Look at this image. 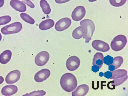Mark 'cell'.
Here are the masks:
<instances>
[{"mask_svg":"<svg viewBox=\"0 0 128 96\" xmlns=\"http://www.w3.org/2000/svg\"><path fill=\"white\" fill-rule=\"evenodd\" d=\"M4 3V0H0V8L2 7Z\"/></svg>","mask_w":128,"mask_h":96,"instance_id":"cell-33","label":"cell"},{"mask_svg":"<svg viewBox=\"0 0 128 96\" xmlns=\"http://www.w3.org/2000/svg\"><path fill=\"white\" fill-rule=\"evenodd\" d=\"M20 72L18 70H15L10 72L7 75L5 81L7 84H13L17 82L20 79Z\"/></svg>","mask_w":128,"mask_h":96,"instance_id":"cell-10","label":"cell"},{"mask_svg":"<svg viewBox=\"0 0 128 96\" xmlns=\"http://www.w3.org/2000/svg\"><path fill=\"white\" fill-rule=\"evenodd\" d=\"M17 86L14 85H8L3 87L2 89L1 92L3 95L10 96L16 93L17 92Z\"/></svg>","mask_w":128,"mask_h":96,"instance_id":"cell-14","label":"cell"},{"mask_svg":"<svg viewBox=\"0 0 128 96\" xmlns=\"http://www.w3.org/2000/svg\"><path fill=\"white\" fill-rule=\"evenodd\" d=\"M89 90L88 86L86 84L78 86L76 90L72 92V96H84L88 93Z\"/></svg>","mask_w":128,"mask_h":96,"instance_id":"cell-12","label":"cell"},{"mask_svg":"<svg viewBox=\"0 0 128 96\" xmlns=\"http://www.w3.org/2000/svg\"><path fill=\"white\" fill-rule=\"evenodd\" d=\"M128 75H126L125 76L121 78L114 79L112 81L108 83H111L112 86L114 87L119 86L126 80L128 79Z\"/></svg>","mask_w":128,"mask_h":96,"instance_id":"cell-21","label":"cell"},{"mask_svg":"<svg viewBox=\"0 0 128 96\" xmlns=\"http://www.w3.org/2000/svg\"><path fill=\"white\" fill-rule=\"evenodd\" d=\"M22 28V24L20 22H16L3 27L1 31L4 34H8L18 33Z\"/></svg>","mask_w":128,"mask_h":96,"instance_id":"cell-4","label":"cell"},{"mask_svg":"<svg viewBox=\"0 0 128 96\" xmlns=\"http://www.w3.org/2000/svg\"><path fill=\"white\" fill-rule=\"evenodd\" d=\"M12 56V53L10 50H5L0 55V62L3 64L7 63L10 60Z\"/></svg>","mask_w":128,"mask_h":96,"instance_id":"cell-15","label":"cell"},{"mask_svg":"<svg viewBox=\"0 0 128 96\" xmlns=\"http://www.w3.org/2000/svg\"><path fill=\"white\" fill-rule=\"evenodd\" d=\"M60 84L62 88L65 91L70 92L74 90L77 85V79L72 74L66 73L61 77Z\"/></svg>","mask_w":128,"mask_h":96,"instance_id":"cell-1","label":"cell"},{"mask_svg":"<svg viewBox=\"0 0 128 96\" xmlns=\"http://www.w3.org/2000/svg\"><path fill=\"white\" fill-rule=\"evenodd\" d=\"M99 67L98 66L94 64L92 66V70L94 72H96L99 70Z\"/></svg>","mask_w":128,"mask_h":96,"instance_id":"cell-30","label":"cell"},{"mask_svg":"<svg viewBox=\"0 0 128 96\" xmlns=\"http://www.w3.org/2000/svg\"><path fill=\"white\" fill-rule=\"evenodd\" d=\"M80 24L84 28L86 31L85 35L83 36L85 39L86 43L89 42L91 40V37L95 29V26L92 21L89 19H85L80 22Z\"/></svg>","mask_w":128,"mask_h":96,"instance_id":"cell-2","label":"cell"},{"mask_svg":"<svg viewBox=\"0 0 128 96\" xmlns=\"http://www.w3.org/2000/svg\"><path fill=\"white\" fill-rule=\"evenodd\" d=\"M103 58L102 54L100 52L96 53L92 59V65H96L99 66L100 69L103 64Z\"/></svg>","mask_w":128,"mask_h":96,"instance_id":"cell-18","label":"cell"},{"mask_svg":"<svg viewBox=\"0 0 128 96\" xmlns=\"http://www.w3.org/2000/svg\"><path fill=\"white\" fill-rule=\"evenodd\" d=\"M127 0H109L110 4L113 6L119 7L123 5Z\"/></svg>","mask_w":128,"mask_h":96,"instance_id":"cell-24","label":"cell"},{"mask_svg":"<svg viewBox=\"0 0 128 96\" xmlns=\"http://www.w3.org/2000/svg\"><path fill=\"white\" fill-rule=\"evenodd\" d=\"M2 38V35L0 33V41L1 40Z\"/></svg>","mask_w":128,"mask_h":96,"instance_id":"cell-37","label":"cell"},{"mask_svg":"<svg viewBox=\"0 0 128 96\" xmlns=\"http://www.w3.org/2000/svg\"><path fill=\"white\" fill-rule=\"evenodd\" d=\"M49 58V54L47 52L42 51L36 56L35 58V62L38 66H42L47 63Z\"/></svg>","mask_w":128,"mask_h":96,"instance_id":"cell-5","label":"cell"},{"mask_svg":"<svg viewBox=\"0 0 128 96\" xmlns=\"http://www.w3.org/2000/svg\"><path fill=\"white\" fill-rule=\"evenodd\" d=\"M110 79H116L123 77L127 75V71L124 69H118L112 71Z\"/></svg>","mask_w":128,"mask_h":96,"instance_id":"cell-19","label":"cell"},{"mask_svg":"<svg viewBox=\"0 0 128 96\" xmlns=\"http://www.w3.org/2000/svg\"><path fill=\"white\" fill-rule=\"evenodd\" d=\"M54 24V22L52 20L47 19L40 22L39 25V28L41 30H46L52 27Z\"/></svg>","mask_w":128,"mask_h":96,"instance_id":"cell-16","label":"cell"},{"mask_svg":"<svg viewBox=\"0 0 128 96\" xmlns=\"http://www.w3.org/2000/svg\"><path fill=\"white\" fill-rule=\"evenodd\" d=\"M22 1L27 4L29 6L32 8H34L35 7L34 4L29 0H21Z\"/></svg>","mask_w":128,"mask_h":96,"instance_id":"cell-28","label":"cell"},{"mask_svg":"<svg viewBox=\"0 0 128 96\" xmlns=\"http://www.w3.org/2000/svg\"><path fill=\"white\" fill-rule=\"evenodd\" d=\"M50 74V71L48 69H42L36 74L34 77V80L36 82H42L48 78Z\"/></svg>","mask_w":128,"mask_h":96,"instance_id":"cell-11","label":"cell"},{"mask_svg":"<svg viewBox=\"0 0 128 96\" xmlns=\"http://www.w3.org/2000/svg\"><path fill=\"white\" fill-rule=\"evenodd\" d=\"M70 0H55L56 2L59 4L65 3Z\"/></svg>","mask_w":128,"mask_h":96,"instance_id":"cell-31","label":"cell"},{"mask_svg":"<svg viewBox=\"0 0 128 96\" xmlns=\"http://www.w3.org/2000/svg\"><path fill=\"white\" fill-rule=\"evenodd\" d=\"M20 16L24 21L28 23L32 24L35 22L34 19L26 13H21L20 14Z\"/></svg>","mask_w":128,"mask_h":96,"instance_id":"cell-23","label":"cell"},{"mask_svg":"<svg viewBox=\"0 0 128 96\" xmlns=\"http://www.w3.org/2000/svg\"><path fill=\"white\" fill-rule=\"evenodd\" d=\"M86 9L84 7L79 6L76 7L72 13L71 16L74 20L78 21L82 20L86 14Z\"/></svg>","mask_w":128,"mask_h":96,"instance_id":"cell-7","label":"cell"},{"mask_svg":"<svg viewBox=\"0 0 128 96\" xmlns=\"http://www.w3.org/2000/svg\"><path fill=\"white\" fill-rule=\"evenodd\" d=\"M46 93L45 91L42 90L40 91L38 90L37 91H34L30 92L28 94H26L24 95L36 96V95L38 96L37 94H38V96H44L46 94Z\"/></svg>","mask_w":128,"mask_h":96,"instance_id":"cell-27","label":"cell"},{"mask_svg":"<svg viewBox=\"0 0 128 96\" xmlns=\"http://www.w3.org/2000/svg\"><path fill=\"white\" fill-rule=\"evenodd\" d=\"M92 47L97 50L106 52L110 49L109 45L106 42L99 40H94L92 42Z\"/></svg>","mask_w":128,"mask_h":96,"instance_id":"cell-9","label":"cell"},{"mask_svg":"<svg viewBox=\"0 0 128 96\" xmlns=\"http://www.w3.org/2000/svg\"><path fill=\"white\" fill-rule=\"evenodd\" d=\"M10 4L13 8L20 12H24L26 10V5L19 0H11L10 1Z\"/></svg>","mask_w":128,"mask_h":96,"instance_id":"cell-13","label":"cell"},{"mask_svg":"<svg viewBox=\"0 0 128 96\" xmlns=\"http://www.w3.org/2000/svg\"><path fill=\"white\" fill-rule=\"evenodd\" d=\"M113 57L108 55L103 58V62L104 63L109 66L113 63Z\"/></svg>","mask_w":128,"mask_h":96,"instance_id":"cell-26","label":"cell"},{"mask_svg":"<svg viewBox=\"0 0 128 96\" xmlns=\"http://www.w3.org/2000/svg\"><path fill=\"white\" fill-rule=\"evenodd\" d=\"M123 58L120 56H117L113 58V63L111 64L115 66V70L118 68L123 62Z\"/></svg>","mask_w":128,"mask_h":96,"instance_id":"cell-22","label":"cell"},{"mask_svg":"<svg viewBox=\"0 0 128 96\" xmlns=\"http://www.w3.org/2000/svg\"><path fill=\"white\" fill-rule=\"evenodd\" d=\"M3 78L1 76H0V84H2L4 81Z\"/></svg>","mask_w":128,"mask_h":96,"instance_id":"cell-34","label":"cell"},{"mask_svg":"<svg viewBox=\"0 0 128 96\" xmlns=\"http://www.w3.org/2000/svg\"><path fill=\"white\" fill-rule=\"evenodd\" d=\"M40 6L42 11L46 14H49L51 11L49 4L46 0H41L40 1Z\"/></svg>","mask_w":128,"mask_h":96,"instance_id":"cell-20","label":"cell"},{"mask_svg":"<svg viewBox=\"0 0 128 96\" xmlns=\"http://www.w3.org/2000/svg\"><path fill=\"white\" fill-rule=\"evenodd\" d=\"M127 42L126 37L122 34L115 37L110 44L111 47L113 50L118 51L122 50L125 46Z\"/></svg>","mask_w":128,"mask_h":96,"instance_id":"cell-3","label":"cell"},{"mask_svg":"<svg viewBox=\"0 0 128 96\" xmlns=\"http://www.w3.org/2000/svg\"><path fill=\"white\" fill-rule=\"evenodd\" d=\"M71 24V20L68 18H65L60 19L56 23L55 26L56 30L61 32L68 28Z\"/></svg>","mask_w":128,"mask_h":96,"instance_id":"cell-8","label":"cell"},{"mask_svg":"<svg viewBox=\"0 0 128 96\" xmlns=\"http://www.w3.org/2000/svg\"><path fill=\"white\" fill-rule=\"evenodd\" d=\"M99 76L102 77L104 76V73L102 72H100L99 73Z\"/></svg>","mask_w":128,"mask_h":96,"instance_id":"cell-35","label":"cell"},{"mask_svg":"<svg viewBox=\"0 0 128 96\" xmlns=\"http://www.w3.org/2000/svg\"><path fill=\"white\" fill-rule=\"evenodd\" d=\"M85 34L86 31L84 28L81 26L75 28L73 31L72 35L74 38L78 39L84 36Z\"/></svg>","mask_w":128,"mask_h":96,"instance_id":"cell-17","label":"cell"},{"mask_svg":"<svg viewBox=\"0 0 128 96\" xmlns=\"http://www.w3.org/2000/svg\"><path fill=\"white\" fill-rule=\"evenodd\" d=\"M11 20V17L8 15L0 17V26L7 24Z\"/></svg>","mask_w":128,"mask_h":96,"instance_id":"cell-25","label":"cell"},{"mask_svg":"<svg viewBox=\"0 0 128 96\" xmlns=\"http://www.w3.org/2000/svg\"><path fill=\"white\" fill-rule=\"evenodd\" d=\"M108 67V70L111 72L115 70L114 66L112 64L109 65Z\"/></svg>","mask_w":128,"mask_h":96,"instance_id":"cell-32","label":"cell"},{"mask_svg":"<svg viewBox=\"0 0 128 96\" xmlns=\"http://www.w3.org/2000/svg\"><path fill=\"white\" fill-rule=\"evenodd\" d=\"M80 64V59L75 56H72L67 60L66 64L67 69L71 71L77 69L79 66Z\"/></svg>","mask_w":128,"mask_h":96,"instance_id":"cell-6","label":"cell"},{"mask_svg":"<svg viewBox=\"0 0 128 96\" xmlns=\"http://www.w3.org/2000/svg\"><path fill=\"white\" fill-rule=\"evenodd\" d=\"M104 77L106 78L109 79L112 77V72L108 71L104 73Z\"/></svg>","mask_w":128,"mask_h":96,"instance_id":"cell-29","label":"cell"},{"mask_svg":"<svg viewBox=\"0 0 128 96\" xmlns=\"http://www.w3.org/2000/svg\"><path fill=\"white\" fill-rule=\"evenodd\" d=\"M90 2H93L96 1L97 0H88Z\"/></svg>","mask_w":128,"mask_h":96,"instance_id":"cell-36","label":"cell"}]
</instances>
